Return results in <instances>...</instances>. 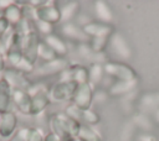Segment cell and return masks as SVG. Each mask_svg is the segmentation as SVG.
I'll list each match as a JSON object with an SVG mask.
<instances>
[{"label":"cell","mask_w":159,"mask_h":141,"mask_svg":"<svg viewBox=\"0 0 159 141\" xmlns=\"http://www.w3.org/2000/svg\"><path fill=\"white\" fill-rule=\"evenodd\" d=\"M94 10L98 19L102 20L103 22H109L112 20V11L104 1H97L94 4Z\"/></svg>","instance_id":"44dd1931"},{"label":"cell","mask_w":159,"mask_h":141,"mask_svg":"<svg viewBox=\"0 0 159 141\" xmlns=\"http://www.w3.org/2000/svg\"><path fill=\"white\" fill-rule=\"evenodd\" d=\"M43 141H61V139H60L56 134H53V132L51 131V132H48V134L43 137Z\"/></svg>","instance_id":"d590c367"},{"label":"cell","mask_w":159,"mask_h":141,"mask_svg":"<svg viewBox=\"0 0 159 141\" xmlns=\"http://www.w3.org/2000/svg\"><path fill=\"white\" fill-rule=\"evenodd\" d=\"M76 141H78V140H76Z\"/></svg>","instance_id":"74e56055"},{"label":"cell","mask_w":159,"mask_h":141,"mask_svg":"<svg viewBox=\"0 0 159 141\" xmlns=\"http://www.w3.org/2000/svg\"><path fill=\"white\" fill-rule=\"evenodd\" d=\"M26 141H43L42 134L36 127H27L26 131Z\"/></svg>","instance_id":"f546056e"},{"label":"cell","mask_w":159,"mask_h":141,"mask_svg":"<svg viewBox=\"0 0 159 141\" xmlns=\"http://www.w3.org/2000/svg\"><path fill=\"white\" fill-rule=\"evenodd\" d=\"M2 16L6 19V21L9 22V25H12L14 27H16L21 20L24 19L22 17V10H21V6H19L17 4L12 2L11 5H9L4 11H2Z\"/></svg>","instance_id":"2e32d148"},{"label":"cell","mask_w":159,"mask_h":141,"mask_svg":"<svg viewBox=\"0 0 159 141\" xmlns=\"http://www.w3.org/2000/svg\"><path fill=\"white\" fill-rule=\"evenodd\" d=\"M39 45H40V38H39L37 33L34 30H31L30 32H27L24 36V40H22V57H24V59H26L31 64H35V62L39 57L37 56Z\"/></svg>","instance_id":"7a4b0ae2"},{"label":"cell","mask_w":159,"mask_h":141,"mask_svg":"<svg viewBox=\"0 0 159 141\" xmlns=\"http://www.w3.org/2000/svg\"><path fill=\"white\" fill-rule=\"evenodd\" d=\"M108 43V38H89V47L96 53H103L106 46Z\"/></svg>","instance_id":"484cf974"},{"label":"cell","mask_w":159,"mask_h":141,"mask_svg":"<svg viewBox=\"0 0 159 141\" xmlns=\"http://www.w3.org/2000/svg\"><path fill=\"white\" fill-rule=\"evenodd\" d=\"M133 130H134V124L130 121V122H127L122 131H120V135H119V140L120 141H129L132 135H133Z\"/></svg>","instance_id":"f1b7e54d"},{"label":"cell","mask_w":159,"mask_h":141,"mask_svg":"<svg viewBox=\"0 0 159 141\" xmlns=\"http://www.w3.org/2000/svg\"><path fill=\"white\" fill-rule=\"evenodd\" d=\"M5 80L9 83V85L11 87V89H24V90H29L31 87L30 80L26 78V75L17 70V69H12V68H5L4 70V75Z\"/></svg>","instance_id":"8992f818"},{"label":"cell","mask_w":159,"mask_h":141,"mask_svg":"<svg viewBox=\"0 0 159 141\" xmlns=\"http://www.w3.org/2000/svg\"><path fill=\"white\" fill-rule=\"evenodd\" d=\"M103 69L108 75H112V77L117 78L118 80H134V79H137L135 70L124 63L106 62V64L103 66Z\"/></svg>","instance_id":"6da1fadb"},{"label":"cell","mask_w":159,"mask_h":141,"mask_svg":"<svg viewBox=\"0 0 159 141\" xmlns=\"http://www.w3.org/2000/svg\"><path fill=\"white\" fill-rule=\"evenodd\" d=\"M72 101L82 111L88 110L93 101V90H92L91 84L89 83L78 84L76 88V92L72 96Z\"/></svg>","instance_id":"277c9868"},{"label":"cell","mask_w":159,"mask_h":141,"mask_svg":"<svg viewBox=\"0 0 159 141\" xmlns=\"http://www.w3.org/2000/svg\"><path fill=\"white\" fill-rule=\"evenodd\" d=\"M12 101L17 110L22 114L30 115L31 113V95L27 90L24 89H12Z\"/></svg>","instance_id":"9c48e42d"},{"label":"cell","mask_w":159,"mask_h":141,"mask_svg":"<svg viewBox=\"0 0 159 141\" xmlns=\"http://www.w3.org/2000/svg\"><path fill=\"white\" fill-rule=\"evenodd\" d=\"M138 141H158V139L150 134H142L138 137Z\"/></svg>","instance_id":"e575fe53"},{"label":"cell","mask_w":159,"mask_h":141,"mask_svg":"<svg viewBox=\"0 0 159 141\" xmlns=\"http://www.w3.org/2000/svg\"><path fill=\"white\" fill-rule=\"evenodd\" d=\"M62 32L65 36L72 38V40H76V41H80L81 43H88L89 42V37L84 33L83 28L72 24V22H67L62 26Z\"/></svg>","instance_id":"5bb4252c"},{"label":"cell","mask_w":159,"mask_h":141,"mask_svg":"<svg viewBox=\"0 0 159 141\" xmlns=\"http://www.w3.org/2000/svg\"><path fill=\"white\" fill-rule=\"evenodd\" d=\"M67 68H68V62L63 57H61V58H56L51 62H46L45 64L39 67L34 72L39 75H52L56 73H61Z\"/></svg>","instance_id":"ba28073f"},{"label":"cell","mask_w":159,"mask_h":141,"mask_svg":"<svg viewBox=\"0 0 159 141\" xmlns=\"http://www.w3.org/2000/svg\"><path fill=\"white\" fill-rule=\"evenodd\" d=\"M31 95V113L30 115H37L42 113L47 105L51 103L50 94L43 89V88H36L34 90L29 89L27 90Z\"/></svg>","instance_id":"5b68a950"},{"label":"cell","mask_w":159,"mask_h":141,"mask_svg":"<svg viewBox=\"0 0 159 141\" xmlns=\"http://www.w3.org/2000/svg\"><path fill=\"white\" fill-rule=\"evenodd\" d=\"M77 83L71 80V82H58L56 83L51 90H50V98L56 101H66V100H72V96L76 92Z\"/></svg>","instance_id":"3957f363"},{"label":"cell","mask_w":159,"mask_h":141,"mask_svg":"<svg viewBox=\"0 0 159 141\" xmlns=\"http://www.w3.org/2000/svg\"><path fill=\"white\" fill-rule=\"evenodd\" d=\"M77 140L78 141H102L101 136L87 124H81Z\"/></svg>","instance_id":"ffe728a7"},{"label":"cell","mask_w":159,"mask_h":141,"mask_svg":"<svg viewBox=\"0 0 159 141\" xmlns=\"http://www.w3.org/2000/svg\"><path fill=\"white\" fill-rule=\"evenodd\" d=\"M103 67L102 64H98V63H93L91 64L89 69H88V83L91 82V84H96V83H99L103 78Z\"/></svg>","instance_id":"7402d4cb"},{"label":"cell","mask_w":159,"mask_h":141,"mask_svg":"<svg viewBox=\"0 0 159 141\" xmlns=\"http://www.w3.org/2000/svg\"><path fill=\"white\" fill-rule=\"evenodd\" d=\"M11 94H12V89L2 77L0 79V115L10 111V105L12 100Z\"/></svg>","instance_id":"4fadbf2b"},{"label":"cell","mask_w":159,"mask_h":141,"mask_svg":"<svg viewBox=\"0 0 159 141\" xmlns=\"http://www.w3.org/2000/svg\"><path fill=\"white\" fill-rule=\"evenodd\" d=\"M26 131H27V127L19 130V131L10 139V141H26Z\"/></svg>","instance_id":"d6a6232c"},{"label":"cell","mask_w":159,"mask_h":141,"mask_svg":"<svg viewBox=\"0 0 159 141\" xmlns=\"http://www.w3.org/2000/svg\"><path fill=\"white\" fill-rule=\"evenodd\" d=\"M36 20H41L48 24H56L61 21V14L60 9L55 5H41L37 9H35Z\"/></svg>","instance_id":"52a82bcc"},{"label":"cell","mask_w":159,"mask_h":141,"mask_svg":"<svg viewBox=\"0 0 159 141\" xmlns=\"http://www.w3.org/2000/svg\"><path fill=\"white\" fill-rule=\"evenodd\" d=\"M132 122H133L134 125L139 126V127L143 129V130H149V129L152 127V122H150L149 118H148L144 113L134 115L133 119H132Z\"/></svg>","instance_id":"d4e9b609"},{"label":"cell","mask_w":159,"mask_h":141,"mask_svg":"<svg viewBox=\"0 0 159 141\" xmlns=\"http://www.w3.org/2000/svg\"><path fill=\"white\" fill-rule=\"evenodd\" d=\"M60 9V14H61V22L67 24L80 10V4L77 1H71L67 2L66 5L58 7Z\"/></svg>","instance_id":"d6986e66"},{"label":"cell","mask_w":159,"mask_h":141,"mask_svg":"<svg viewBox=\"0 0 159 141\" xmlns=\"http://www.w3.org/2000/svg\"><path fill=\"white\" fill-rule=\"evenodd\" d=\"M82 28L89 38H109L112 35V27L104 24L89 22Z\"/></svg>","instance_id":"8fae6325"},{"label":"cell","mask_w":159,"mask_h":141,"mask_svg":"<svg viewBox=\"0 0 159 141\" xmlns=\"http://www.w3.org/2000/svg\"><path fill=\"white\" fill-rule=\"evenodd\" d=\"M140 109L143 113L155 111L159 109V93L157 94H145L140 98Z\"/></svg>","instance_id":"ac0fdd59"},{"label":"cell","mask_w":159,"mask_h":141,"mask_svg":"<svg viewBox=\"0 0 159 141\" xmlns=\"http://www.w3.org/2000/svg\"><path fill=\"white\" fill-rule=\"evenodd\" d=\"M108 43L111 45L112 49L122 58H129L130 57V48L125 41V38L119 33H112L108 38Z\"/></svg>","instance_id":"7c38bea8"},{"label":"cell","mask_w":159,"mask_h":141,"mask_svg":"<svg viewBox=\"0 0 159 141\" xmlns=\"http://www.w3.org/2000/svg\"><path fill=\"white\" fill-rule=\"evenodd\" d=\"M17 125V118L12 111H7L2 115H0V136L2 139H7L14 135V131L16 130Z\"/></svg>","instance_id":"30bf717a"},{"label":"cell","mask_w":159,"mask_h":141,"mask_svg":"<svg viewBox=\"0 0 159 141\" xmlns=\"http://www.w3.org/2000/svg\"><path fill=\"white\" fill-rule=\"evenodd\" d=\"M9 22L6 21V19L4 17V16H1L0 17V40L4 37V36H6V31L9 30Z\"/></svg>","instance_id":"1f68e13d"},{"label":"cell","mask_w":159,"mask_h":141,"mask_svg":"<svg viewBox=\"0 0 159 141\" xmlns=\"http://www.w3.org/2000/svg\"><path fill=\"white\" fill-rule=\"evenodd\" d=\"M37 56L40 58H42L43 61H46V62H51V61H53V59L57 58V54L43 41H40L39 49H37Z\"/></svg>","instance_id":"cb8c5ba5"},{"label":"cell","mask_w":159,"mask_h":141,"mask_svg":"<svg viewBox=\"0 0 159 141\" xmlns=\"http://www.w3.org/2000/svg\"><path fill=\"white\" fill-rule=\"evenodd\" d=\"M82 120H84V122L87 125H97L99 122V116L97 113L92 111L91 109L88 110H83L82 111Z\"/></svg>","instance_id":"4316f807"},{"label":"cell","mask_w":159,"mask_h":141,"mask_svg":"<svg viewBox=\"0 0 159 141\" xmlns=\"http://www.w3.org/2000/svg\"><path fill=\"white\" fill-rule=\"evenodd\" d=\"M138 84V80H118L117 83H114L109 90L108 94H111L112 96H120V95H127L129 93H132L135 87Z\"/></svg>","instance_id":"9a60e30c"},{"label":"cell","mask_w":159,"mask_h":141,"mask_svg":"<svg viewBox=\"0 0 159 141\" xmlns=\"http://www.w3.org/2000/svg\"><path fill=\"white\" fill-rule=\"evenodd\" d=\"M107 98H108V95L103 90H98V92L93 93V101H96V103H103Z\"/></svg>","instance_id":"836d02e7"},{"label":"cell","mask_w":159,"mask_h":141,"mask_svg":"<svg viewBox=\"0 0 159 141\" xmlns=\"http://www.w3.org/2000/svg\"><path fill=\"white\" fill-rule=\"evenodd\" d=\"M65 114H66L68 118H71V119H73V120H76V121H80V120L82 119V110H81L80 108H77L75 104L68 105V106L66 108V110H65Z\"/></svg>","instance_id":"83f0119b"},{"label":"cell","mask_w":159,"mask_h":141,"mask_svg":"<svg viewBox=\"0 0 159 141\" xmlns=\"http://www.w3.org/2000/svg\"><path fill=\"white\" fill-rule=\"evenodd\" d=\"M34 22L36 24V28H37L41 33H43L45 36L51 35V32H52V25H51V24L45 22V21H41V20H35Z\"/></svg>","instance_id":"4dcf8cb0"},{"label":"cell","mask_w":159,"mask_h":141,"mask_svg":"<svg viewBox=\"0 0 159 141\" xmlns=\"http://www.w3.org/2000/svg\"><path fill=\"white\" fill-rule=\"evenodd\" d=\"M154 114H155V120L159 121V109H157V110L154 111Z\"/></svg>","instance_id":"8d00e7d4"},{"label":"cell","mask_w":159,"mask_h":141,"mask_svg":"<svg viewBox=\"0 0 159 141\" xmlns=\"http://www.w3.org/2000/svg\"><path fill=\"white\" fill-rule=\"evenodd\" d=\"M43 42H45L57 56L63 57V56H66V54L68 53L67 46H66L65 42H63L60 37H57L56 35H52V33H51V35H48V36H45Z\"/></svg>","instance_id":"e0dca14e"},{"label":"cell","mask_w":159,"mask_h":141,"mask_svg":"<svg viewBox=\"0 0 159 141\" xmlns=\"http://www.w3.org/2000/svg\"><path fill=\"white\" fill-rule=\"evenodd\" d=\"M72 80L77 84L88 83V69L86 67H72Z\"/></svg>","instance_id":"603a6c76"}]
</instances>
